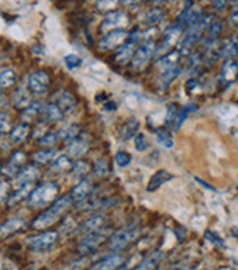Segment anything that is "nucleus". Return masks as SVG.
<instances>
[{
    "instance_id": "nucleus-1",
    "label": "nucleus",
    "mask_w": 238,
    "mask_h": 270,
    "mask_svg": "<svg viewBox=\"0 0 238 270\" xmlns=\"http://www.w3.org/2000/svg\"><path fill=\"white\" fill-rule=\"evenodd\" d=\"M72 204H74V199H72L71 195H68V196H60L57 201L53 202L47 210H44L43 213H40L38 216L31 221V227L35 229V230H43V229L50 227L52 224H54V223L60 218V216H62L63 213H66V211L71 208Z\"/></svg>"
},
{
    "instance_id": "nucleus-2",
    "label": "nucleus",
    "mask_w": 238,
    "mask_h": 270,
    "mask_svg": "<svg viewBox=\"0 0 238 270\" xmlns=\"http://www.w3.org/2000/svg\"><path fill=\"white\" fill-rule=\"evenodd\" d=\"M60 188L56 182H46L38 185L31 192L28 198V207L29 208H43L46 205H52L54 201H57V195Z\"/></svg>"
},
{
    "instance_id": "nucleus-3",
    "label": "nucleus",
    "mask_w": 238,
    "mask_h": 270,
    "mask_svg": "<svg viewBox=\"0 0 238 270\" xmlns=\"http://www.w3.org/2000/svg\"><path fill=\"white\" fill-rule=\"evenodd\" d=\"M194 109H197V107L194 104L185 105L183 108H180L177 104H172L168 109V114H166V118H165V127L168 130H171V132L178 130L183 126V123L187 120L188 114L193 112Z\"/></svg>"
},
{
    "instance_id": "nucleus-4",
    "label": "nucleus",
    "mask_w": 238,
    "mask_h": 270,
    "mask_svg": "<svg viewBox=\"0 0 238 270\" xmlns=\"http://www.w3.org/2000/svg\"><path fill=\"white\" fill-rule=\"evenodd\" d=\"M110 235V227H102L99 230H94V232H90L87 233L81 241H79L78 249L79 254H90V252H94L102 243L105 242V239Z\"/></svg>"
},
{
    "instance_id": "nucleus-5",
    "label": "nucleus",
    "mask_w": 238,
    "mask_h": 270,
    "mask_svg": "<svg viewBox=\"0 0 238 270\" xmlns=\"http://www.w3.org/2000/svg\"><path fill=\"white\" fill-rule=\"evenodd\" d=\"M141 233V229H121L109 238V248L115 252L124 251Z\"/></svg>"
},
{
    "instance_id": "nucleus-6",
    "label": "nucleus",
    "mask_w": 238,
    "mask_h": 270,
    "mask_svg": "<svg viewBox=\"0 0 238 270\" xmlns=\"http://www.w3.org/2000/svg\"><path fill=\"white\" fill-rule=\"evenodd\" d=\"M203 17H205L203 11L194 2H187L184 11L178 17V26L187 31L188 28L196 27L202 21Z\"/></svg>"
},
{
    "instance_id": "nucleus-7",
    "label": "nucleus",
    "mask_w": 238,
    "mask_h": 270,
    "mask_svg": "<svg viewBox=\"0 0 238 270\" xmlns=\"http://www.w3.org/2000/svg\"><path fill=\"white\" fill-rule=\"evenodd\" d=\"M128 24H130V18L125 11H110L106 14L105 20L100 24V31L107 34L115 30H122Z\"/></svg>"
},
{
    "instance_id": "nucleus-8",
    "label": "nucleus",
    "mask_w": 238,
    "mask_h": 270,
    "mask_svg": "<svg viewBox=\"0 0 238 270\" xmlns=\"http://www.w3.org/2000/svg\"><path fill=\"white\" fill-rule=\"evenodd\" d=\"M57 241V232L56 230H44L41 233L28 236L25 239L26 245L32 251H46L52 248Z\"/></svg>"
},
{
    "instance_id": "nucleus-9",
    "label": "nucleus",
    "mask_w": 238,
    "mask_h": 270,
    "mask_svg": "<svg viewBox=\"0 0 238 270\" xmlns=\"http://www.w3.org/2000/svg\"><path fill=\"white\" fill-rule=\"evenodd\" d=\"M140 42V34H138V31L137 30H134L131 34H130V37H128V40H127V43L124 45V46H121V49L116 52L115 55V62L116 64H119V65H124V64H128L130 61H132V58H134V55L137 52V43Z\"/></svg>"
},
{
    "instance_id": "nucleus-10",
    "label": "nucleus",
    "mask_w": 238,
    "mask_h": 270,
    "mask_svg": "<svg viewBox=\"0 0 238 270\" xmlns=\"http://www.w3.org/2000/svg\"><path fill=\"white\" fill-rule=\"evenodd\" d=\"M156 51H158V49H156V43H155L153 40H147V42H144L143 45H140L131 61L132 68H134V70H141V68H144L146 64L149 62V59L156 54Z\"/></svg>"
},
{
    "instance_id": "nucleus-11",
    "label": "nucleus",
    "mask_w": 238,
    "mask_h": 270,
    "mask_svg": "<svg viewBox=\"0 0 238 270\" xmlns=\"http://www.w3.org/2000/svg\"><path fill=\"white\" fill-rule=\"evenodd\" d=\"M50 89V77L46 71H35L28 79V90L34 95H46Z\"/></svg>"
},
{
    "instance_id": "nucleus-12",
    "label": "nucleus",
    "mask_w": 238,
    "mask_h": 270,
    "mask_svg": "<svg viewBox=\"0 0 238 270\" xmlns=\"http://www.w3.org/2000/svg\"><path fill=\"white\" fill-rule=\"evenodd\" d=\"M130 34L125 31V30H115V31H110L107 33L105 37L100 39L99 42V48L102 51H112V49H116L119 48L122 43L125 45L127 40H128Z\"/></svg>"
},
{
    "instance_id": "nucleus-13",
    "label": "nucleus",
    "mask_w": 238,
    "mask_h": 270,
    "mask_svg": "<svg viewBox=\"0 0 238 270\" xmlns=\"http://www.w3.org/2000/svg\"><path fill=\"white\" fill-rule=\"evenodd\" d=\"M26 162V154L24 151H15L12 155H10V158H9V162H7V165H3V176H9V177H12V176H18V173L22 170L21 167L24 165Z\"/></svg>"
},
{
    "instance_id": "nucleus-14",
    "label": "nucleus",
    "mask_w": 238,
    "mask_h": 270,
    "mask_svg": "<svg viewBox=\"0 0 238 270\" xmlns=\"http://www.w3.org/2000/svg\"><path fill=\"white\" fill-rule=\"evenodd\" d=\"M125 258L121 254H110L106 255L102 260L96 261L88 270H118L119 267H122Z\"/></svg>"
},
{
    "instance_id": "nucleus-15",
    "label": "nucleus",
    "mask_w": 238,
    "mask_h": 270,
    "mask_svg": "<svg viewBox=\"0 0 238 270\" xmlns=\"http://www.w3.org/2000/svg\"><path fill=\"white\" fill-rule=\"evenodd\" d=\"M163 260H165V252L160 249H156V251L150 252L149 255H146L134 270H158Z\"/></svg>"
},
{
    "instance_id": "nucleus-16",
    "label": "nucleus",
    "mask_w": 238,
    "mask_h": 270,
    "mask_svg": "<svg viewBox=\"0 0 238 270\" xmlns=\"http://www.w3.org/2000/svg\"><path fill=\"white\" fill-rule=\"evenodd\" d=\"M181 34H183V28L180 27L178 24L169 28L166 31V34H165V39L162 40V45L159 46V49L156 51V54H166L177 43V40L180 39Z\"/></svg>"
},
{
    "instance_id": "nucleus-17",
    "label": "nucleus",
    "mask_w": 238,
    "mask_h": 270,
    "mask_svg": "<svg viewBox=\"0 0 238 270\" xmlns=\"http://www.w3.org/2000/svg\"><path fill=\"white\" fill-rule=\"evenodd\" d=\"M93 192V183L90 182V180H87V179H84V180H81L78 182L72 190H71V196H72V199H74V202H82V201H85L88 196H90V193Z\"/></svg>"
},
{
    "instance_id": "nucleus-18",
    "label": "nucleus",
    "mask_w": 238,
    "mask_h": 270,
    "mask_svg": "<svg viewBox=\"0 0 238 270\" xmlns=\"http://www.w3.org/2000/svg\"><path fill=\"white\" fill-rule=\"evenodd\" d=\"M172 179H174V174H171L168 170H158V171L150 177V180H149L146 189H147V192H155V190H158L160 186H163L165 183H168V182L172 180Z\"/></svg>"
},
{
    "instance_id": "nucleus-19",
    "label": "nucleus",
    "mask_w": 238,
    "mask_h": 270,
    "mask_svg": "<svg viewBox=\"0 0 238 270\" xmlns=\"http://www.w3.org/2000/svg\"><path fill=\"white\" fill-rule=\"evenodd\" d=\"M38 177H40V170H38L37 167H34V165H29V167L22 168V170L18 173V176H16V185H18V188H19V186H24V185H29V183L34 185V182H35Z\"/></svg>"
},
{
    "instance_id": "nucleus-20",
    "label": "nucleus",
    "mask_w": 238,
    "mask_h": 270,
    "mask_svg": "<svg viewBox=\"0 0 238 270\" xmlns=\"http://www.w3.org/2000/svg\"><path fill=\"white\" fill-rule=\"evenodd\" d=\"M31 92L24 87H19L13 92L12 95V104L16 109H26L32 102H31Z\"/></svg>"
},
{
    "instance_id": "nucleus-21",
    "label": "nucleus",
    "mask_w": 238,
    "mask_h": 270,
    "mask_svg": "<svg viewBox=\"0 0 238 270\" xmlns=\"http://www.w3.org/2000/svg\"><path fill=\"white\" fill-rule=\"evenodd\" d=\"M180 56H181V54L177 52V51L163 55L158 61V67L160 70H163V73H166L169 70H174V68L180 67Z\"/></svg>"
},
{
    "instance_id": "nucleus-22",
    "label": "nucleus",
    "mask_w": 238,
    "mask_h": 270,
    "mask_svg": "<svg viewBox=\"0 0 238 270\" xmlns=\"http://www.w3.org/2000/svg\"><path fill=\"white\" fill-rule=\"evenodd\" d=\"M88 149V143L84 139L77 137L75 140H72L71 143H68L66 146V152L69 158H81Z\"/></svg>"
},
{
    "instance_id": "nucleus-23",
    "label": "nucleus",
    "mask_w": 238,
    "mask_h": 270,
    "mask_svg": "<svg viewBox=\"0 0 238 270\" xmlns=\"http://www.w3.org/2000/svg\"><path fill=\"white\" fill-rule=\"evenodd\" d=\"M32 183H29V185H24V186H19L18 189L15 190L13 193H10V196L7 198V201H6V204H7V207H15L18 202H21L24 198H29V195H31V192H32Z\"/></svg>"
},
{
    "instance_id": "nucleus-24",
    "label": "nucleus",
    "mask_w": 238,
    "mask_h": 270,
    "mask_svg": "<svg viewBox=\"0 0 238 270\" xmlns=\"http://www.w3.org/2000/svg\"><path fill=\"white\" fill-rule=\"evenodd\" d=\"M106 218L103 216H93L88 217L79 227V232H85V233H90V232H94V230H99L102 227H105Z\"/></svg>"
},
{
    "instance_id": "nucleus-25",
    "label": "nucleus",
    "mask_w": 238,
    "mask_h": 270,
    "mask_svg": "<svg viewBox=\"0 0 238 270\" xmlns=\"http://www.w3.org/2000/svg\"><path fill=\"white\" fill-rule=\"evenodd\" d=\"M24 226H25V223L22 218H9L1 224V236L6 238L12 233L18 232V230H22Z\"/></svg>"
},
{
    "instance_id": "nucleus-26",
    "label": "nucleus",
    "mask_w": 238,
    "mask_h": 270,
    "mask_svg": "<svg viewBox=\"0 0 238 270\" xmlns=\"http://www.w3.org/2000/svg\"><path fill=\"white\" fill-rule=\"evenodd\" d=\"M43 112H44V107H43L41 102H32L28 108L22 111L21 118L24 120V123H31L38 115H43Z\"/></svg>"
},
{
    "instance_id": "nucleus-27",
    "label": "nucleus",
    "mask_w": 238,
    "mask_h": 270,
    "mask_svg": "<svg viewBox=\"0 0 238 270\" xmlns=\"http://www.w3.org/2000/svg\"><path fill=\"white\" fill-rule=\"evenodd\" d=\"M238 74V64L234 61H227L221 71V80L224 83H233Z\"/></svg>"
},
{
    "instance_id": "nucleus-28",
    "label": "nucleus",
    "mask_w": 238,
    "mask_h": 270,
    "mask_svg": "<svg viewBox=\"0 0 238 270\" xmlns=\"http://www.w3.org/2000/svg\"><path fill=\"white\" fill-rule=\"evenodd\" d=\"M138 129H140V121L135 120V118H131L130 121H127V123L121 127L119 136H121L122 140H130V139H132V137H135V136L138 135V133H137Z\"/></svg>"
},
{
    "instance_id": "nucleus-29",
    "label": "nucleus",
    "mask_w": 238,
    "mask_h": 270,
    "mask_svg": "<svg viewBox=\"0 0 238 270\" xmlns=\"http://www.w3.org/2000/svg\"><path fill=\"white\" fill-rule=\"evenodd\" d=\"M57 133H59V137H60L62 142L71 143L72 140H75L79 136V126L78 124H74V123L66 124V126H63Z\"/></svg>"
},
{
    "instance_id": "nucleus-30",
    "label": "nucleus",
    "mask_w": 238,
    "mask_h": 270,
    "mask_svg": "<svg viewBox=\"0 0 238 270\" xmlns=\"http://www.w3.org/2000/svg\"><path fill=\"white\" fill-rule=\"evenodd\" d=\"M29 133V124L28 123H21L18 126H15L10 133H9V139L12 143H21L26 139V136Z\"/></svg>"
},
{
    "instance_id": "nucleus-31",
    "label": "nucleus",
    "mask_w": 238,
    "mask_h": 270,
    "mask_svg": "<svg viewBox=\"0 0 238 270\" xmlns=\"http://www.w3.org/2000/svg\"><path fill=\"white\" fill-rule=\"evenodd\" d=\"M56 105H57V107L60 108V111L65 114V112L71 111V109L77 105V99H75V96H74L71 92L65 90V92H62V95L59 96V99H57V104H56Z\"/></svg>"
},
{
    "instance_id": "nucleus-32",
    "label": "nucleus",
    "mask_w": 238,
    "mask_h": 270,
    "mask_svg": "<svg viewBox=\"0 0 238 270\" xmlns=\"http://www.w3.org/2000/svg\"><path fill=\"white\" fill-rule=\"evenodd\" d=\"M238 56V37L234 39H228L224 42L222 46V58H225L227 61H233L234 58Z\"/></svg>"
},
{
    "instance_id": "nucleus-33",
    "label": "nucleus",
    "mask_w": 238,
    "mask_h": 270,
    "mask_svg": "<svg viewBox=\"0 0 238 270\" xmlns=\"http://www.w3.org/2000/svg\"><path fill=\"white\" fill-rule=\"evenodd\" d=\"M43 117L46 121L49 123H56V121H60L63 118V112L60 111V108L56 105V104H50L44 108V112H43Z\"/></svg>"
},
{
    "instance_id": "nucleus-34",
    "label": "nucleus",
    "mask_w": 238,
    "mask_h": 270,
    "mask_svg": "<svg viewBox=\"0 0 238 270\" xmlns=\"http://www.w3.org/2000/svg\"><path fill=\"white\" fill-rule=\"evenodd\" d=\"M72 167H74V162L72 160L68 157V155H60V157H57L54 162L52 164V171H56V173H59V171H68V170H72Z\"/></svg>"
},
{
    "instance_id": "nucleus-35",
    "label": "nucleus",
    "mask_w": 238,
    "mask_h": 270,
    "mask_svg": "<svg viewBox=\"0 0 238 270\" xmlns=\"http://www.w3.org/2000/svg\"><path fill=\"white\" fill-rule=\"evenodd\" d=\"M72 177L75 179V180H84L82 177L84 176H87L88 174V171H90V164L85 161H82V160H78V161L74 162V167H72Z\"/></svg>"
},
{
    "instance_id": "nucleus-36",
    "label": "nucleus",
    "mask_w": 238,
    "mask_h": 270,
    "mask_svg": "<svg viewBox=\"0 0 238 270\" xmlns=\"http://www.w3.org/2000/svg\"><path fill=\"white\" fill-rule=\"evenodd\" d=\"M156 137H158L159 143H160V145H163V146H165V148H168V149H172V148H174V145H175L171 130H168L166 127L156 130Z\"/></svg>"
},
{
    "instance_id": "nucleus-37",
    "label": "nucleus",
    "mask_w": 238,
    "mask_h": 270,
    "mask_svg": "<svg viewBox=\"0 0 238 270\" xmlns=\"http://www.w3.org/2000/svg\"><path fill=\"white\" fill-rule=\"evenodd\" d=\"M56 154H57V151L54 148H52V149H43V151L35 152L32 155V160L35 162H38V164H46V162L54 160Z\"/></svg>"
},
{
    "instance_id": "nucleus-38",
    "label": "nucleus",
    "mask_w": 238,
    "mask_h": 270,
    "mask_svg": "<svg viewBox=\"0 0 238 270\" xmlns=\"http://www.w3.org/2000/svg\"><path fill=\"white\" fill-rule=\"evenodd\" d=\"M222 28H224V21L221 18H213V21H212L208 31H206L209 39L211 40H218L219 34L222 33Z\"/></svg>"
},
{
    "instance_id": "nucleus-39",
    "label": "nucleus",
    "mask_w": 238,
    "mask_h": 270,
    "mask_svg": "<svg viewBox=\"0 0 238 270\" xmlns=\"http://www.w3.org/2000/svg\"><path fill=\"white\" fill-rule=\"evenodd\" d=\"M165 17V11L163 8H153L152 11L147 12L146 15V24L147 26H153V24H158L162 21V18Z\"/></svg>"
},
{
    "instance_id": "nucleus-40",
    "label": "nucleus",
    "mask_w": 238,
    "mask_h": 270,
    "mask_svg": "<svg viewBox=\"0 0 238 270\" xmlns=\"http://www.w3.org/2000/svg\"><path fill=\"white\" fill-rule=\"evenodd\" d=\"M16 74H15V71L13 70H1V76H0V83H1V89H4V87H9V86H12L15 81H16Z\"/></svg>"
},
{
    "instance_id": "nucleus-41",
    "label": "nucleus",
    "mask_w": 238,
    "mask_h": 270,
    "mask_svg": "<svg viewBox=\"0 0 238 270\" xmlns=\"http://www.w3.org/2000/svg\"><path fill=\"white\" fill-rule=\"evenodd\" d=\"M59 140H60L59 133H46L44 136H41V139L38 140V143H40L41 146H49V149H52V146H54Z\"/></svg>"
},
{
    "instance_id": "nucleus-42",
    "label": "nucleus",
    "mask_w": 238,
    "mask_h": 270,
    "mask_svg": "<svg viewBox=\"0 0 238 270\" xmlns=\"http://www.w3.org/2000/svg\"><path fill=\"white\" fill-rule=\"evenodd\" d=\"M181 71H183V68H181V67H177V68H174V70H169V71L163 73V76H162L163 84H165V86H169L172 81L175 80V79L181 74Z\"/></svg>"
},
{
    "instance_id": "nucleus-43",
    "label": "nucleus",
    "mask_w": 238,
    "mask_h": 270,
    "mask_svg": "<svg viewBox=\"0 0 238 270\" xmlns=\"http://www.w3.org/2000/svg\"><path fill=\"white\" fill-rule=\"evenodd\" d=\"M134 143H135V149L138 152H144L149 148V140H147V137H146L144 133H138V135L135 136L134 137Z\"/></svg>"
},
{
    "instance_id": "nucleus-44",
    "label": "nucleus",
    "mask_w": 238,
    "mask_h": 270,
    "mask_svg": "<svg viewBox=\"0 0 238 270\" xmlns=\"http://www.w3.org/2000/svg\"><path fill=\"white\" fill-rule=\"evenodd\" d=\"M115 162L119 165V167H127V165H130V162H131V154L130 152H125V151H119V152H116L115 154Z\"/></svg>"
},
{
    "instance_id": "nucleus-45",
    "label": "nucleus",
    "mask_w": 238,
    "mask_h": 270,
    "mask_svg": "<svg viewBox=\"0 0 238 270\" xmlns=\"http://www.w3.org/2000/svg\"><path fill=\"white\" fill-rule=\"evenodd\" d=\"M65 64H66V67H68L69 70H75V68L81 67L82 59L79 58L78 55H66V56H65Z\"/></svg>"
},
{
    "instance_id": "nucleus-46",
    "label": "nucleus",
    "mask_w": 238,
    "mask_h": 270,
    "mask_svg": "<svg viewBox=\"0 0 238 270\" xmlns=\"http://www.w3.org/2000/svg\"><path fill=\"white\" fill-rule=\"evenodd\" d=\"M205 238L212 242L213 245H216V246H221V248H224L225 246V241L218 235V233H215V232H212V230H206L205 232Z\"/></svg>"
},
{
    "instance_id": "nucleus-47",
    "label": "nucleus",
    "mask_w": 238,
    "mask_h": 270,
    "mask_svg": "<svg viewBox=\"0 0 238 270\" xmlns=\"http://www.w3.org/2000/svg\"><path fill=\"white\" fill-rule=\"evenodd\" d=\"M94 173L99 177H105L106 174H107V162H106L105 158H100V160L96 161V164H94Z\"/></svg>"
},
{
    "instance_id": "nucleus-48",
    "label": "nucleus",
    "mask_w": 238,
    "mask_h": 270,
    "mask_svg": "<svg viewBox=\"0 0 238 270\" xmlns=\"http://www.w3.org/2000/svg\"><path fill=\"white\" fill-rule=\"evenodd\" d=\"M185 87H187V92H188V93H193V92L199 87V81L196 80L194 77H191L190 80L187 81Z\"/></svg>"
},
{
    "instance_id": "nucleus-49",
    "label": "nucleus",
    "mask_w": 238,
    "mask_h": 270,
    "mask_svg": "<svg viewBox=\"0 0 238 270\" xmlns=\"http://www.w3.org/2000/svg\"><path fill=\"white\" fill-rule=\"evenodd\" d=\"M7 127H9V117H7V114L3 111V112H1V133H4V132L7 130Z\"/></svg>"
},
{
    "instance_id": "nucleus-50",
    "label": "nucleus",
    "mask_w": 238,
    "mask_h": 270,
    "mask_svg": "<svg viewBox=\"0 0 238 270\" xmlns=\"http://www.w3.org/2000/svg\"><path fill=\"white\" fill-rule=\"evenodd\" d=\"M193 179H194V180H196V182H197L199 185H202L203 188H206V189L212 190V192H216V189H215V188H213L212 185H209V183H206V182H205V180H202L200 177H196V176H194Z\"/></svg>"
},
{
    "instance_id": "nucleus-51",
    "label": "nucleus",
    "mask_w": 238,
    "mask_h": 270,
    "mask_svg": "<svg viewBox=\"0 0 238 270\" xmlns=\"http://www.w3.org/2000/svg\"><path fill=\"white\" fill-rule=\"evenodd\" d=\"M228 6V2H213V8L215 9H218V11H224L225 8Z\"/></svg>"
},
{
    "instance_id": "nucleus-52",
    "label": "nucleus",
    "mask_w": 238,
    "mask_h": 270,
    "mask_svg": "<svg viewBox=\"0 0 238 270\" xmlns=\"http://www.w3.org/2000/svg\"><path fill=\"white\" fill-rule=\"evenodd\" d=\"M116 108H118V107H116V104H115V102H107L105 107H103V109H105L106 112H115Z\"/></svg>"
},
{
    "instance_id": "nucleus-53",
    "label": "nucleus",
    "mask_w": 238,
    "mask_h": 270,
    "mask_svg": "<svg viewBox=\"0 0 238 270\" xmlns=\"http://www.w3.org/2000/svg\"><path fill=\"white\" fill-rule=\"evenodd\" d=\"M166 270H187V266H183V264H178V266H174V267H169Z\"/></svg>"
},
{
    "instance_id": "nucleus-54",
    "label": "nucleus",
    "mask_w": 238,
    "mask_h": 270,
    "mask_svg": "<svg viewBox=\"0 0 238 270\" xmlns=\"http://www.w3.org/2000/svg\"><path fill=\"white\" fill-rule=\"evenodd\" d=\"M233 23L238 26V9H236V11H234V14H233Z\"/></svg>"
},
{
    "instance_id": "nucleus-55",
    "label": "nucleus",
    "mask_w": 238,
    "mask_h": 270,
    "mask_svg": "<svg viewBox=\"0 0 238 270\" xmlns=\"http://www.w3.org/2000/svg\"><path fill=\"white\" fill-rule=\"evenodd\" d=\"M130 263H131V260H130V261L127 263V266H122V267H119L118 270H132V266L130 264Z\"/></svg>"
},
{
    "instance_id": "nucleus-56",
    "label": "nucleus",
    "mask_w": 238,
    "mask_h": 270,
    "mask_svg": "<svg viewBox=\"0 0 238 270\" xmlns=\"http://www.w3.org/2000/svg\"><path fill=\"white\" fill-rule=\"evenodd\" d=\"M233 235L238 236V227H234V229H233Z\"/></svg>"
}]
</instances>
